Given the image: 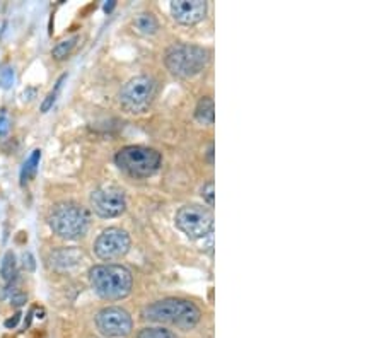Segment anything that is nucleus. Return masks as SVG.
Segmentation results:
<instances>
[{"label": "nucleus", "mask_w": 384, "mask_h": 338, "mask_svg": "<svg viewBox=\"0 0 384 338\" xmlns=\"http://www.w3.org/2000/svg\"><path fill=\"white\" fill-rule=\"evenodd\" d=\"M144 318L154 323H166L181 330H190L200 321V309L186 299L168 297L144 309Z\"/></svg>", "instance_id": "2"}, {"label": "nucleus", "mask_w": 384, "mask_h": 338, "mask_svg": "<svg viewBox=\"0 0 384 338\" xmlns=\"http://www.w3.org/2000/svg\"><path fill=\"white\" fill-rule=\"evenodd\" d=\"M195 116L200 123L204 125H213V120H215V108H213V99L211 96H204V98L198 101L197 109H195Z\"/></svg>", "instance_id": "13"}, {"label": "nucleus", "mask_w": 384, "mask_h": 338, "mask_svg": "<svg viewBox=\"0 0 384 338\" xmlns=\"http://www.w3.org/2000/svg\"><path fill=\"white\" fill-rule=\"evenodd\" d=\"M134 26H135V30L142 34H154L156 31L159 30V24H158V21H156V17L152 16V14H147V12L138 14L134 21Z\"/></svg>", "instance_id": "16"}, {"label": "nucleus", "mask_w": 384, "mask_h": 338, "mask_svg": "<svg viewBox=\"0 0 384 338\" xmlns=\"http://www.w3.org/2000/svg\"><path fill=\"white\" fill-rule=\"evenodd\" d=\"M130 236L120 227H108L94 241V255L103 262H115L130 251Z\"/></svg>", "instance_id": "8"}, {"label": "nucleus", "mask_w": 384, "mask_h": 338, "mask_svg": "<svg viewBox=\"0 0 384 338\" xmlns=\"http://www.w3.org/2000/svg\"><path fill=\"white\" fill-rule=\"evenodd\" d=\"M171 16L176 23L193 26L207 16V2L204 0H173L169 6Z\"/></svg>", "instance_id": "11"}, {"label": "nucleus", "mask_w": 384, "mask_h": 338, "mask_svg": "<svg viewBox=\"0 0 384 338\" xmlns=\"http://www.w3.org/2000/svg\"><path fill=\"white\" fill-rule=\"evenodd\" d=\"M81 260H83V253H79L77 250H72V248H69V250H58L55 253H52V263L55 268H72Z\"/></svg>", "instance_id": "12"}, {"label": "nucleus", "mask_w": 384, "mask_h": 338, "mask_svg": "<svg viewBox=\"0 0 384 338\" xmlns=\"http://www.w3.org/2000/svg\"><path fill=\"white\" fill-rule=\"evenodd\" d=\"M156 94V83L149 76L130 79L120 91V105L128 113H142L149 108Z\"/></svg>", "instance_id": "7"}, {"label": "nucleus", "mask_w": 384, "mask_h": 338, "mask_svg": "<svg viewBox=\"0 0 384 338\" xmlns=\"http://www.w3.org/2000/svg\"><path fill=\"white\" fill-rule=\"evenodd\" d=\"M19 319H21V313H17V315H14V318L7 319L6 326H7V328H14V326L17 325V321H19Z\"/></svg>", "instance_id": "24"}, {"label": "nucleus", "mask_w": 384, "mask_h": 338, "mask_svg": "<svg viewBox=\"0 0 384 338\" xmlns=\"http://www.w3.org/2000/svg\"><path fill=\"white\" fill-rule=\"evenodd\" d=\"M76 43H77V36L69 38V40H63L60 43H56L52 50V55L55 60H63L72 53V50L76 48Z\"/></svg>", "instance_id": "17"}, {"label": "nucleus", "mask_w": 384, "mask_h": 338, "mask_svg": "<svg viewBox=\"0 0 384 338\" xmlns=\"http://www.w3.org/2000/svg\"><path fill=\"white\" fill-rule=\"evenodd\" d=\"M91 207L103 219L118 217L127 209L125 193L118 187H101L91 193Z\"/></svg>", "instance_id": "9"}, {"label": "nucleus", "mask_w": 384, "mask_h": 338, "mask_svg": "<svg viewBox=\"0 0 384 338\" xmlns=\"http://www.w3.org/2000/svg\"><path fill=\"white\" fill-rule=\"evenodd\" d=\"M0 273H2V279L6 280L7 284L14 282L17 277V262L16 256H14L12 251H7L3 255L2 263H0Z\"/></svg>", "instance_id": "15"}, {"label": "nucleus", "mask_w": 384, "mask_h": 338, "mask_svg": "<svg viewBox=\"0 0 384 338\" xmlns=\"http://www.w3.org/2000/svg\"><path fill=\"white\" fill-rule=\"evenodd\" d=\"M138 338H176L166 328H144L138 332Z\"/></svg>", "instance_id": "19"}, {"label": "nucleus", "mask_w": 384, "mask_h": 338, "mask_svg": "<svg viewBox=\"0 0 384 338\" xmlns=\"http://www.w3.org/2000/svg\"><path fill=\"white\" fill-rule=\"evenodd\" d=\"M10 116H9V112H7L6 108L0 109V137H6L7 134L10 131Z\"/></svg>", "instance_id": "22"}, {"label": "nucleus", "mask_w": 384, "mask_h": 338, "mask_svg": "<svg viewBox=\"0 0 384 338\" xmlns=\"http://www.w3.org/2000/svg\"><path fill=\"white\" fill-rule=\"evenodd\" d=\"M209 62V52L202 46L180 43L166 52L164 63L173 76L181 79H191L205 69Z\"/></svg>", "instance_id": "4"}, {"label": "nucleus", "mask_w": 384, "mask_h": 338, "mask_svg": "<svg viewBox=\"0 0 384 338\" xmlns=\"http://www.w3.org/2000/svg\"><path fill=\"white\" fill-rule=\"evenodd\" d=\"M176 227L190 240H205L213 231V213L211 209L191 204L183 205L174 217Z\"/></svg>", "instance_id": "6"}, {"label": "nucleus", "mask_w": 384, "mask_h": 338, "mask_svg": "<svg viewBox=\"0 0 384 338\" xmlns=\"http://www.w3.org/2000/svg\"><path fill=\"white\" fill-rule=\"evenodd\" d=\"M115 6H116L115 0H109V2L105 3V7H103V9H105V12H111V10L115 9Z\"/></svg>", "instance_id": "26"}, {"label": "nucleus", "mask_w": 384, "mask_h": 338, "mask_svg": "<svg viewBox=\"0 0 384 338\" xmlns=\"http://www.w3.org/2000/svg\"><path fill=\"white\" fill-rule=\"evenodd\" d=\"M115 162L131 178H149L161 168L162 158L156 149L145 145H127L115 156Z\"/></svg>", "instance_id": "5"}, {"label": "nucleus", "mask_w": 384, "mask_h": 338, "mask_svg": "<svg viewBox=\"0 0 384 338\" xmlns=\"http://www.w3.org/2000/svg\"><path fill=\"white\" fill-rule=\"evenodd\" d=\"M26 296L24 294H16V296H12V304H16V306H21L23 302H26Z\"/></svg>", "instance_id": "25"}, {"label": "nucleus", "mask_w": 384, "mask_h": 338, "mask_svg": "<svg viewBox=\"0 0 384 338\" xmlns=\"http://www.w3.org/2000/svg\"><path fill=\"white\" fill-rule=\"evenodd\" d=\"M96 326L99 332L108 338H122L130 335L134 328L131 316L128 315L125 309L109 306V308L101 309L96 315Z\"/></svg>", "instance_id": "10"}, {"label": "nucleus", "mask_w": 384, "mask_h": 338, "mask_svg": "<svg viewBox=\"0 0 384 338\" xmlns=\"http://www.w3.org/2000/svg\"><path fill=\"white\" fill-rule=\"evenodd\" d=\"M41 161V151L40 149H34L33 152L30 154V158L24 161L23 168H21V184H26L28 181H31L36 174L38 166H40Z\"/></svg>", "instance_id": "14"}, {"label": "nucleus", "mask_w": 384, "mask_h": 338, "mask_svg": "<svg viewBox=\"0 0 384 338\" xmlns=\"http://www.w3.org/2000/svg\"><path fill=\"white\" fill-rule=\"evenodd\" d=\"M202 197L207 202L209 207H213V202H215V183H213L212 180L204 184V188H202Z\"/></svg>", "instance_id": "21"}, {"label": "nucleus", "mask_w": 384, "mask_h": 338, "mask_svg": "<svg viewBox=\"0 0 384 338\" xmlns=\"http://www.w3.org/2000/svg\"><path fill=\"white\" fill-rule=\"evenodd\" d=\"M23 262H24V268L30 270V272H33L34 266H36V263H34V258L31 253H24L23 255Z\"/></svg>", "instance_id": "23"}, {"label": "nucleus", "mask_w": 384, "mask_h": 338, "mask_svg": "<svg viewBox=\"0 0 384 338\" xmlns=\"http://www.w3.org/2000/svg\"><path fill=\"white\" fill-rule=\"evenodd\" d=\"M14 84V69L10 65L0 67V87L10 89Z\"/></svg>", "instance_id": "20"}, {"label": "nucleus", "mask_w": 384, "mask_h": 338, "mask_svg": "<svg viewBox=\"0 0 384 338\" xmlns=\"http://www.w3.org/2000/svg\"><path fill=\"white\" fill-rule=\"evenodd\" d=\"M91 217L83 205L74 202H62L50 213V227L63 240H79L89 229Z\"/></svg>", "instance_id": "3"}, {"label": "nucleus", "mask_w": 384, "mask_h": 338, "mask_svg": "<svg viewBox=\"0 0 384 338\" xmlns=\"http://www.w3.org/2000/svg\"><path fill=\"white\" fill-rule=\"evenodd\" d=\"M89 282L94 293L106 301H122L130 296L134 277L130 270L122 265H94L89 270Z\"/></svg>", "instance_id": "1"}, {"label": "nucleus", "mask_w": 384, "mask_h": 338, "mask_svg": "<svg viewBox=\"0 0 384 338\" xmlns=\"http://www.w3.org/2000/svg\"><path fill=\"white\" fill-rule=\"evenodd\" d=\"M65 81H67V74H63V76L60 77V79L55 83V87H53L52 91L46 94V98L43 99V103H41V112L43 113H48L50 109L53 108V105H55L56 98H58L60 91H62V85H63V83H65Z\"/></svg>", "instance_id": "18"}]
</instances>
